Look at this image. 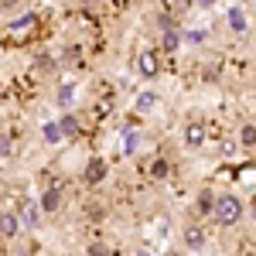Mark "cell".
I'll list each match as a JSON object with an SVG mask.
<instances>
[{
  "instance_id": "1",
  "label": "cell",
  "mask_w": 256,
  "mask_h": 256,
  "mask_svg": "<svg viewBox=\"0 0 256 256\" xmlns=\"http://www.w3.org/2000/svg\"><path fill=\"white\" fill-rule=\"evenodd\" d=\"M212 216H216L218 226H236L239 218H242V198L239 195H218L216 202H212Z\"/></svg>"
},
{
  "instance_id": "2",
  "label": "cell",
  "mask_w": 256,
  "mask_h": 256,
  "mask_svg": "<svg viewBox=\"0 0 256 256\" xmlns=\"http://www.w3.org/2000/svg\"><path fill=\"white\" fill-rule=\"evenodd\" d=\"M158 106H160V96L154 92V89H140L137 99H134V113H137V116H147V113H154Z\"/></svg>"
},
{
  "instance_id": "3",
  "label": "cell",
  "mask_w": 256,
  "mask_h": 256,
  "mask_svg": "<svg viewBox=\"0 0 256 256\" xmlns=\"http://www.w3.org/2000/svg\"><path fill=\"white\" fill-rule=\"evenodd\" d=\"M184 147H192V150L205 147V123L202 120H188L184 123Z\"/></svg>"
},
{
  "instance_id": "4",
  "label": "cell",
  "mask_w": 256,
  "mask_h": 256,
  "mask_svg": "<svg viewBox=\"0 0 256 256\" xmlns=\"http://www.w3.org/2000/svg\"><path fill=\"white\" fill-rule=\"evenodd\" d=\"M137 72L144 76V79H158L160 76V58L154 55V52H144L137 58Z\"/></svg>"
},
{
  "instance_id": "5",
  "label": "cell",
  "mask_w": 256,
  "mask_h": 256,
  "mask_svg": "<svg viewBox=\"0 0 256 256\" xmlns=\"http://www.w3.org/2000/svg\"><path fill=\"white\" fill-rule=\"evenodd\" d=\"M38 208H41V212H48V216H55V212L62 208V192H58V188H44L41 198H38Z\"/></svg>"
},
{
  "instance_id": "6",
  "label": "cell",
  "mask_w": 256,
  "mask_h": 256,
  "mask_svg": "<svg viewBox=\"0 0 256 256\" xmlns=\"http://www.w3.org/2000/svg\"><path fill=\"white\" fill-rule=\"evenodd\" d=\"M205 242H208V232H205L202 226H188V229H184V246H188L192 253L205 250Z\"/></svg>"
},
{
  "instance_id": "7",
  "label": "cell",
  "mask_w": 256,
  "mask_h": 256,
  "mask_svg": "<svg viewBox=\"0 0 256 256\" xmlns=\"http://www.w3.org/2000/svg\"><path fill=\"white\" fill-rule=\"evenodd\" d=\"M20 232V218L14 212H0V239H14Z\"/></svg>"
},
{
  "instance_id": "8",
  "label": "cell",
  "mask_w": 256,
  "mask_h": 256,
  "mask_svg": "<svg viewBox=\"0 0 256 256\" xmlns=\"http://www.w3.org/2000/svg\"><path fill=\"white\" fill-rule=\"evenodd\" d=\"M86 181H89V184L106 181V160H102V158H92L89 164H86Z\"/></svg>"
},
{
  "instance_id": "9",
  "label": "cell",
  "mask_w": 256,
  "mask_h": 256,
  "mask_svg": "<svg viewBox=\"0 0 256 256\" xmlns=\"http://www.w3.org/2000/svg\"><path fill=\"white\" fill-rule=\"evenodd\" d=\"M229 28H232L236 34H246V31H250V18H246L242 7H229Z\"/></svg>"
},
{
  "instance_id": "10",
  "label": "cell",
  "mask_w": 256,
  "mask_h": 256,
  "mask_svg": "<svg viewBox=\"0 0 256 256\" xmlns=\"http://www.w3.org/2000/svg\"><path fill=\"white\" fill-rule=\"evenodd\" d=\"M58 126H62V137H79L82 134V123L76 113H65V116L58 120Z\"/></svg>"
},
{
  "instance_id": "11",
  "label": "cell",
  "mask_w": 256,
  "mask_h": 256,
  "mask_svg": "<svg viewBox=\"0 0 256 256\" xmlns=\"http://www.w3.org/2000/svg\"><path fill=\"white\" fill-rule=\"evenodd\" d=\"M41 137H44V144H52V147H55V144H62V126H58V120H48V123H41Z\"/></svg>"
},
{
  "instance_id": "12",
  "label": "cell",
  "mask_w": 256,
  "mask_h": 256,
  "mask_svg": "<svg viewBox=\"0 0 256 256\" xmlns=\"http://www.w3.org/2000/svg\"><path fill=\"white\" fill-rule=\"evenodd\" d=\"M18 218H20V226H24V229H38V222H41V208H38V205H28V208H24Z\"/></svg>"
},
{
  "instance_id": "13",
  "label": "cell",
  "mask_w": 256,
  "mask_h": 256,
  "mask_svg": "<svg viewBox=\"0 0 256 256\" xmlns=\"http://www.w3.org/2000/svg\"><path fill=\"white\" fill-rule=\"evenodd\" d=\"M58 106L62 110H68V106H76V99H79V86H62L58 89Z\"/></svg>"
},
{
  "instance_id": "14",
  "label": "cell",
  "mask_w": 256,
  "mask_h": 256,
  "mask_svg": "<svg viewBox=\"0 0 256 256\" xmlns=\"http://www.w3.org/2000/svg\"><path fill=\"white\" fill-rule=\"evenodd\" d=\"M140 130H126V134H123V154H126V158H134V154H137L140 150Z\"/></svg>"
},
{
  "instance_id": "15",
  "label": "cell",
  "mask_w": 256,
  "mask_h": 256,
  "mask_svg": "<svg viewBox=\"0 0 256 256\" xmlns=\"http://www.w3.org/2000/svg\"><path fill=\"white\" fill-rule=\"evenodd\" d=\"M160 48H164L168 55L178 52V48H181V31H171V28H168V31H164V38H160Z\"/></svg>"
},
{
  "instance_id": "16",
  "label": "cell",
  "mask_w": 256,
  "mask_h": 256,
  "mask_svg": "<svg viewBox=\"0 0 256 256\" xmlns=\"http://www.w3.org/2000/svg\"><path fill=\"white\" fill-rule=\"evenodd\" d=\"M34 24H38V18H34V14H24V18H18L14 20V24H10V31H31V28H34Z\"/></svg>"
},
{
  "instance_id": "17",
  "label": "cell",
  "mask_w": 256,
  "mask_h": 256,
  "mask_svg": "<svg viewBox=\"0 0 256 256\" xmlns=\"http://www.w3.org/2000/svg\"><path fill=\"white\" fill-rule=\"evenodd\" d=\"M253 140H256V126H253V123H242V130H239V144H242V147H253Z\"/></svg>"
},
{
  "instance_id": "18",
  "label": "cell",
  "mask_w": 256,
  "mask_h": 256,
  "mask_svg": "<svg viewBox=\"0 0 256 256\" xmlns=\"http://www.w3.org/2000/svg\"><path fill=\"white\" fill-rule=\"evenodd\" d=\"M212 202H216L212 192H202V195H198V212H212Z\"/></svg>"
},
{
  "instance_id": "19",
  "label": "cell",
  "mask_w": 256,
  "mask_h": 256,
  "mask_svg": "<svg viewBox=\"0 0 256 256\" xmlns=\"http://www.w3.org/2000/svg\"><path fill=\"white\" fill-rule=\"evenodd\" d=\"M10 154H14V144H10V137H7V134H0V160H7Z\"/></svg>"
},
{
  "instance_id": "20",
  "label": "cell",
  "mask_w": 256,
  "mask_h": 256,
  "mask_svg": "<svg viewBox=\"0 0 256 256\" xmlns=\"http://www.w3.org/2000/svg\"><path fill=\"white\" fill-rule=\"evenodd\" d=\"M205 34H208V31H202V28H198V31H192V34H181V41H188V44H202Z\"/></svg>"
},
{
  "instance_id": "21",
  "label": "cell",
  "mask_w": 256,
  "mask_h": 256,
  "mask_svg": "<svg viewBox=\"0 0 256 256\" xmlns=\"http://www.w3.org/2000/svg\"><path fill=\"white\" fill-rule=\"evenodd\" d=\"M48 68H55V62L48 58V55H38V72H48Z\"/></svg>"
},
{
  "instance_id": "22",
  "label": "cell",
  "mask_w": 256,
  "mask_h": 256,
  "mask_svg": "<svg viewBox=\"0 0 256 256\" xmlns=\"http://www.w3.org/2000/svg\"><path fill=\"white\" fill-rule=\"evenodd\" d=\"M89 253H92V256H102V253H110V250H106L102 242H92V246H89Z\"/></svg>"
},
{
  "instance_id": "23",
  "label": "cell",
  "mask_w": 256,
  "mask_h": 256,
  "mask_svg": "<svg viewBox=\"0 0 256 256\" xmlns=\"http://www.w3.org/2000/svg\"><path fill=\"white\" fill-rule=\"evenodd\" d=\"M198 7H212V4H216V0H195Z\"/></svg>"
},
{
  "instance_id": "24",
  "label": "cell",
  "mask_w": 256,
  "mask_h": 256,
  "mask_svg": "<svg viewBox=\"0 0 256 256\" xmlns=\"http://www.w3.org/2000/svg\"><path fill=\"white\" fill-rule=\"evenodd\" d=\"M7 4H20V0H7Z\"/></svg>"
}]
</instances>
